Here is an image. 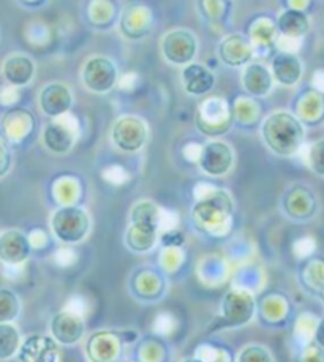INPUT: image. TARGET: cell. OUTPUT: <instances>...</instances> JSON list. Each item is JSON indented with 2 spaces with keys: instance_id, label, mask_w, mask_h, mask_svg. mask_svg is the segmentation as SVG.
I'll return each mask as SVG.
<instances>
[{
  "instance_id": "cell-1",
  "label": "cell",
  "mask_w": 324,
  "mask_h": 362,
  "mask_svg": "<svg viewBox=\"0 0 324 362\" xmlns=\"http://www.w3.org/2000/svg\"><path fill=\"white\" fill-rule=\"evenodd\" d=\"M261 139L279 157H293L301 151L306 139V127L289 111H274L262 120Z\"/></svg>"
},
{
  "instance_id": "cell-2",
  "label": "cell",
  "mask_w": 324,
  "mask_h": 362,
  "mask_svg": "<svg viewBox=\"0 0 324 362\" xmlns=\"http://www.w3.org/2000/svg\"><path fill=\"white\" fill-rule=\"evenodd\" d=\"M161 220H163V209L154 201L141 199L132 207L130 226L125 233L127 249L144 255L155 249L161 234Z\"/></svg>"
},
{
  "instance_id": "cell-3",
  "label": "cell",
  "mask_w": 324,
  "mask_h": 362,
  "mask_svg": "<svg viewBox=\"0 0 324 362\" xmlns=\"http://www.w3.org/2000/svg\"><path fill=\"white\" fill-rule=\"evenodd\" d=\"M234 212L233 198L228 192L220 189H209L206 195L198 198L193 206L192 216L195 223L212 236L224 234L226 228L231 225Z\"/></svg>"
},
{
  "instance_id": "cell-4",
  "label": "cell",
  "mask_w": 324,
  "mask_h": 362,
  "mask_svg": "<svg viewBox=\"0 0 324 362\" xmlns=\"http://www.w3.org/2000/svg\"><path fill=\"white\" fill-rule=\"evenodd\" d=\"M52 236L64 245H78L89 236L92 220L89 212L78 206H62L50 218Z\"/></svg>"
},
{
  "instance_id": "cell-5",
  "label": "cell",
  "mask_w": 324,
  "mask_h": 362,
  "mask_svg": "<svg viewBox=\"0 0 324 362\" xmlns=\"http://www.w3.org/2000/svg\"><path fill=\"white\" fill-rule=\"evenodd\" d=\"M110 138L117 151L124 153H137L144 149L147 139H149V127L141 117L133 116V114H124L114 120Z\"/></svg>"
},
{
  "instance_id": "cell-6",
  "label": "cell",
  "mask_w": 324,
  "mask_h": 362,
  "mask_svg": "<svg viewBox=\"0 0 324 362\" xmlns=\"http://www.w3.org/2000/svg\"><path fill=\"white\" fill-rule=\"evenodd\" d=\"M50 335L60 346H73L79 344L86 335L84 312L66 305L56 312L50 320Z\"/></svg>"
},
{
  "instance_id": "cell-7",
  "label": "cell",
  "mask_w": 324,
  "mask_h": 362,
  "mask_svg": "<svg viewBox=\"0 0 324 362\" xmlns=\"http://www.w3.org/2000/svg\"><path fill=\"white\" fill-rule=\"evenodd\" d=\"M81 79L87 90L101 95L114 89L119 81V71L110 57L92 56L81 69Z\"/></svg>"
},
{
  "instance_id": "cell-8",
  "label": "cell",
  "mask_w": 324,
  "mask_h": 362,
  "mask_svg": "<svg viewBox=\"0 0 324 362\" xmlns=\"http://www.w3.org/2000/svg\"><path fill=\"white\" fill-rule=\"evenodd\" d=\"M198 52V40L192 30L174 29L161 38V54L168 64L185 66L193 62Z\"/></svg>"
},
{
  "instance_id": "cell-9",
  "label": "cell",
  "mask_w": 324,
  "mask_h": 362,
  "mask_svg": "<svg viewBox=\"0 0 324 362\" xmlns=\"http://www.w3.org/2000/svg\"><path fill=\"white\" fill-rule=\"evenodd\" d=\"M199 170L209 177H224L233 170L236 156L233 147L226 141L212 139L199 149L198 153Z\"/></svg>"
},
{
  "instance_id": "cell-10",
  "label": "cell",
  "mask_w": 324,
  "mask_h": 362,
  "mask_svg": "<svg viewBox=\"0 0 324 362\" xmlns=\"http://www.w3.org/2000/svg\"><path fill=\"white\" fill-rule=\"evenodd\" d=\"M78 135V125L65 114L62 117L51 119L45 125L42 132V143L45 149L54 156H66L75 147Z\"/></svg>"
},
{
  "instance_id": "cell-11",
  "label": "cell",
  "mask_w": 324,
  "mask_h": 362,
  "mask_svg": "<svg viewBox=\"0 0 324 362\" xmlns=\"http://www.w3.org/2000/svg\"><path fill=\"white\" fill-rule=\"evenodd\" d=\"M221 315H224L225 327H242L252 321L255 315V298L244 288H236L228 291L221 300Z\"/></svg>"
},
{
  "instance_id": "cell-12",
  "label": "cell",
  "mask_w": 324,
  "mask_h": 362,
  "mask_svg": "<svg viewBox=\"0 0 324 362\" xmlns=\"http://www.w3.org/2000/svg\"><path fill=\"white\" fill-rule=\"evenodd\" d=\"M18 362H60V345L50 334L33 332L23 337Z\"/></svg>"
},
{
  "instance_id": "cell-13",
  "label": "cell",
  "mask_w": 324,
  "mask_h": 362,
  "mask_svg": "<svg viewBox=\"0 0 324 362\" xmlns=\"http://www.w3.org/2000/svg\"><path fill=\"white\" fill-rule=\"evenodd\" d=\"M32 243L18 228L0 231V264L6 267L23 266L32 255Z\"/></svg>"
},
{
  "instance_id": "cell-14",
  "label": "cell",
  "mask_w": 324,
  "mask_h": 362,
  "mask_svg": "<svg viewBox=\"0 0 324 362\" xmlns=\"http://www.w3.org/2000/svg\"><path fill=\"white\" fill-rule=\"evenodd\" d=\"M84 353L89 362H120L122 339L116 332L96 331L86 339Z\"/></svg>"
},
{
  "instance_id": "cell-15",
  "label": "cell",
  "mask_w": 324,
  "mask_h": 362,
  "mask_svg": "<svg viewBox=\"0 0 324 362\" xmlns=\"http://www.w3.org/2000/svg\"><path fill=\"white\" fill-rule=\"evenodd\" d=\"M37 73V65L33 59L23 52H13L6 56L0 66V75H2L6 86L21 89L29 86Z\"/></svg>"
},
{
  "instance_id": "cell-16",
  "label": "cell",
  "mask_w": 324,
  "mask_h": 362,
  "mask_svg": "<svg viewBox=\"0 0 324 362\" xmlns=\"http://www.w3.org/2000/svg\"><path fill=\"white\" fill-rule=\"evenodd\" d=\"M168 284L160 272L154 269H139L133 272L130 291L138 300L143 303H158L165 296Z\"/></svg>"
},
{
  "instance_id": "cell-17",
  "label": "cell",
  "mask_w": 324,
  "mask_h": 362,
  "mask_svg": "<svg viewBox=\"0 0 324 362\" xmlns=\"http://www.w3.org/2000/svg\"><path fill=\"white\" fill-rule=\"evenodd\" d=\"M283 212L291 220L303 222L315 217L316 214V198L310 189L303 185H294L288 189L282 201Z\"/></svg>"
},
{
  "instance_id": "cell-18",
  "label": "cell",
  "mask_w": 324,
  "mask_h": 362,
  "mask_svg": "<svg viewBox=\"0 0 324 362\" xmlns=\"http://www.w3.org/2000/svg\"><path fill=\"white\" fill-rule=\"evenodd\" d=\"M40 110L51 119L69 114L73 106V95L69 87L62 83L46 84L38 95Z\"/></svg>"
},
{
  "instance_id": "cell-19",
  "label": "cell",
  "mask_w": 324,
  "mask_h": 362,
  "mask_svg": "<svg viewBox=\"0 0 324 362\" xmlns=\"http://www.w3.org/2000/svg\"><path fill=\"white\" fill-rule=\"evenodd\" d=\"M182 86L187 93L195 97L206 95V93L214 89L217 78H215L214 71L209 70L206 65L192 62L184 66L182 70Z\"/></svg>"
},
{
  "instance_id": "cell-20",
  "label": "cell",
  "mask_w": 324,
  "mask_h": 362,
  "mask_svg": "<svg viewBox=\"0 0 324 362\" xmlns=\"http://www.w3.org/2000/svg\"><path fill=\"white\" fill-rule=\"evenodd\" d=\"M242 87L253 97H266L274 87V78L271 69L262 64L253 62L245 65L242 70Z\"/></svg>"
},
{
  "instance_id": "cell-21",
  "label": "cell",
  "mask_w": 324,
  "mask_h": 362,
  "mask_svg": "<svg viewBox=\"0 0 324 362\" xmlns=\"http://www.w3.org/2000/svg\"><path fill=\"white\" fill-rule=\"evenodd\" d=\"M271 73L275 83L285 87L296 86L302 78L303 66L301 59L294 52H279L272 60Z\"/></svg>"
},
{
  "instance_id": "cell-22",
  "label": "cell",
  "mask_w": 324,
  "mask_h": 362,
  "mask_svg": "<svg viewBox=\"0 0 324 362\" xmlns=\"http://www.w3.org/2000/svg\"><path fill=\"white\" fill-rule=\"evenodd\" d=\"M219 56L221 62L229 66L244 65L252 56V48L247 43L245 37L242 35H229L221 40L219 45Z\"/></svg>"
},
{
  "instance_id": "cell-23",
  "label": "cell",
  "mask_w": 324,
  "mask_h": 362,
  "mask_svg": "<svg viewBox=\"0 0 324 362\" xmlns=\"http://www.w3.org/2000/svg\"><path fill=\"white\" fill-rule=\"evenodd\" d=\"M279 30L283 37L301 40L308 30V18L299 10H287L279 16Z\"/></svg>"
},
{
  "instance_id": "cell-24",
  "label": "cell",
  "mask_w": 324,
  "mask_h": 362,
  "mask_svg": "<svg viewBox=\"0 0 324 362\" xmlns=\"http://www.w3.org/2000/svg\"><path fill=\"white\" fill-rule=\"evenodd\" d=\"M23 334L15 323H0V362L16 358Z\"/></svg>"
},
{
  "instance_id": "cell-25",
  "label": "cell",
  "mask_w": 324,
  "mask_h": 362,
  "mask_svg": "<svg viewBox=\"0 0 324 362\" xmlns=\"http://www.w3.org/2000/svg\"><path fill=\"white\" fill-rule=\"evenodd\" d=\"M23 310L21 298L11 288L0 286V323H16Z\"/></svg>"
},
{
  "instance_id": "cell-26",
  "label": "cell",
  "mask_w": 324,
  "mask_h": 362,
  "mask_svg": "<svg viewBox=\"0 0 324 362\" xmlns=\"http://www.w3.org/2000/svg\"><path fill=\"white\" fill-rule=\"evenodd\" d=\"M236 362H275L274 354L261 344H248L239 350Z\"/></svg>"
},
{
  "instance_id": "cell-27",
  "label": "cell",
  "mask_w": 324,
  "mask_h": 362,
  "mask_svg": "<svg viewBox=\"0 0 324 362\" xmlns=\"http://www.w3.org/2000/svg\"><path fill=\"white\" fill-rule=\"evenodd\" d=\"M306 162L313 174L324 177V139L315 141L308 146Z\"/></svg>"
},
{
  "instance_id": "cell-28",
  "label": "cell",
  "mask_w": 324,
  "mask_h": 362,
  "mask_svg": "<svg viewBox=\"0 0 324 362\" xmlns=\"http://www.w3.org/2000/svg\"><path fill=\"white\" fill-rule=\"evenodd\" d=\"M195 356L199 358L202 362H231L226 351L219 350V348L207 346V345H202L201 348H198V351Z\"/></svg>"
},
{
  "instance_id": "cell-29",
  "label": "cell",
  "mask_w": 324,
  "mask_h": 362,
  "mask_svg": "<svg viewBox=\"0 0 324 362\" xmlns=\"http://www.w3.org/2000/svg\"><path fill=\"white\" fill-rule=\"evenodd\" d=\"M11 163H13V157H11V151L6 141L0 138V179L5 177L8 171L11 170Z\"/></svg>"
},
{
  "instance_id": "cell-30",
  "label": "cell",
  "mask_w": 324,
  "mask_h": 362,
  "mask_svg": "<svg viewBox=\"0 0 324 362\" xmlns=\"http://www.w3.org/2000/svg\"><path fill=\"white\" fill-rule=\"evenodd\" d=\"M313 340H315L316 346L324 351V317L318 321V325H316V327H315Z\"/></svg>"
},
{
  "instance_id": "cell-31",
  "label": "cell",
  "mask_w": 324,
  "mask_h": 362,
  "mask_svg": "<svg viewBox=\"0 0 324 362\" xmlns=\"http://www.w3.org/2000/svg\"><path fill=\"white\" fill-rule=\"evenodd\" d=\"M313 86H315L318 90H323V92H324V70L315 73Z\"/></svg>"
},
{
  "instance_id": "cell-32",
  "label": "cell",
  "mask_w": 324,
  "mask_h": 362,
  "mask_svg": "<svg viewBox=\"0 0 324 362\" xmlns=\"http://www.w3.org/2000/svg\"><path fill=\"white\" fill-rule=\"evenodd\" d=\"M182 362H202L199 358H197V356H192V358H185V359H182Z\"/></svg>"
},
{
  "instance_id": "cell-33",
  "label": "cell",
  "mask_w": 324,
  "mask_h": 362,
  "mask_svg": "<svg viewBox=\"0 0 324 362\" xmlns=\"http://www.w3.org/2000/svg\"><path fill=\"white\" fill-rule=\"evenodd\" d=\"M137 362H141V361H137Z\"/></svg>"
}]
</instances>
